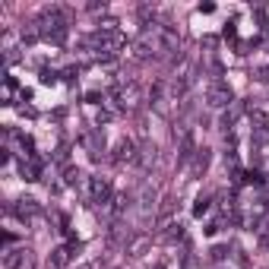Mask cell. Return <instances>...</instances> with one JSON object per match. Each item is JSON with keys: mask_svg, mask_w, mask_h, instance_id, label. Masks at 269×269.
Returning a JSON list of instances; mask_svg holds the SVG:
<instances>
[{"mask_svg": "<svg viewBox=\"0 0 269 269\" xmlns=\"http://www.w3.org/2000/svg\"><path fill=\"white\" fill-rule=\"evenodd\" d=\"M118 165H124V162H133L136 158V146L130 143V139H121L118 146H114V155H111Z\"/></svg>", "mask_w": 269, "mask_h": 269, "instance_id": "cell-6", "label": "cell"}, {"mask_svg": "<svg viewBox=\"0 0 269 269\" xmlns=\"http://www.w3.org/2000/svg\"><path fill=\"white\" fill-rule=\"evenodd\" d=\"M206 101H209V108H228V104L235 101V95H231L228 83H212V86H209Z\"/></svg>", "mask_w": 269, "mask_h": 269, "instance_id": "cell-3", "label": "cell"}, {"mask_svg": "<svg viewBox=\"0 0 269 269\" xmlns=\"http://www.w3.org/2000/svg\"><path fill=\"white\" fill-rule=\"evenodd\" d=\"M203 212H209V200H206V196H200V200L193 203V216H203Z\"/></svg>", "mask_w": 269, "mask_h": 269, "instance_id": "cell-19", "label": "cell"}, {"mask_svg": "<svg viewBox=\"0 0 269 269\" xmlns=\"http://www.w3.org/2000/svg\"><path fill=\"white\" fill-rule=\"evenodd\" d=\"M38 200H32V196H22V200H16V206H10V212H16L19 219H32L38 216Z\"/></svg>", "mask_w": 269, "mask_h": 269, "instance_id": "cell-5", "label": "cell"}, {"mask_svg": "<svg viewBox=\"0 0 269 269\" xmlns=\"http://www.w3.org/2000/svg\"><path fill=\"white\" fill-rule=\"evenodd\" d=\"M19 171H22V178H26V181H38L41 165H38V158H26V162L19 165Z\"/></svg>", "mask_w": 269, "mask_h": 269, "instance_id": "cell-10", "label": "cell"}, {"mask_svg": "<svg viewBox=\"0 0 269 269\" xmlns=\"http://www.w3.org/2000/svg\"><path fill=\"white\" fill-rule=\"evenodd\" d=\"M146 247V238H136L133 244H130V253H139V250H143Z\"/></svg>", "mask_w": 269, "mask_h": 269, "instance_id": "cell-22", "label": "cell"}, {"mask_svg": "<svg viewBox=\"0 0 269 269\" xmlns=\"http://www.w3.org/2000/svg\"><path fill=\"white\" fill-rule=\"evenodd\" d=\"M86 146H89V155H92V158H101V152H104V136H101V130H92V133L86 136Z\"/></svg>", "mask_w": 269, "mask_h": 269, "instance_id": "cell-8", "label": "cell"}, {"mask_svg": "<svg viewBox=\"0 0 269 269\" xmlns=\"http://www.w3.org/2000/svg\"><path fill=\"white\" fill-rule=\"evenodd\" d=\"M225 253H228V247H222V244H219V247L209 250V260H225Z\"/></svg>", "mask_w": 269, "mask_h": 269, "instance_id": "cell-20", "label": "cell"}, {"mask_svg": "<svg viewBox=\"0 0 269 269\" xmlns=\"http://www.w3.org/2000/svg\"><path fill=\"white\" fill-rule=\"evenodd\" d=\"M22 41H26V44H32V41H38L41 38V26H38V19H35V22H26V26H22Z\"/></svg>", "mask_w": 269, "mask_h": 269, "instance_id": "cell-11", "label": "cell"}, {"mask_svg": "<svg viewBox=\"0 0 269 269\" xmlns=\"http://www.w3.org/2000/svg\"><path fill=\"white\" fill-rule=\"evenodd\" d=\"M70 256H73V250H70V247H54L51 250V260H48V269H67Z\"/></svg>", "mask_w": 269, "mask_h": 269, "instance_id": "cell-7", "label": "cell"}, {"mask_svg": "<svg viewBox=\"0 0 269 269\" xmlns=\"http://www.w3.org/2000/svg\"><path fill=\"white\" fill-rule=\"evenodd\" d=\"M256 79H260V83H269V67H260V70H256Z\"/></svg>", "mask_w": 269, "mask_h": 269, "instance_id": "cell-23", "label": "cell"}, {"mask_svg": "<svg viewBox=\"0 0 269 269\" xmlns=\"http://www.w3.org/2000/svg\"><path fill=\"white\" fill-rule=\"evenodd\" d=\"M139 206H143V209H149V206H155V190H152L149 184L143 187V193H139Z\"/></svg>", "mask_w": 269, "mask_h": 269, "instance_id": "cell-14", "label": "cell"}, {"mask_svg": "<svg viewBox=\"0 0 269 269\" xmlns=\"http://www.w3.org/2000/svg\"><path fill=\"white\" fill-rule=\"evenodd\" d=\"M238 114H241V104H235V108H228L225 114H222V127H231L238 121Z\"/></svg>", "mask_w": 269, "mask_h": 269, "instance_id": "cell-17", "label": "cell"}, {"mask_svg": "<svg viewBox=\"0 0 269 269\" xmlns=\"http://www.w3.org/2000/svg\"><path fill=\"white\" fill-rule=\"evenodd\" d=\"M181 238H184V225H181V222H171L168 231H165V241L174 244V241H181Z\"/></svg>", "mask_w": 269, "mask_h": 269, "instance_id": "cell-13", "label": "cell"}, {"mask_svg": "<svg viewBox=\"0 0 269 269\" xmlns=\"http://www.w3.org/2000/svg\"><path fill=\"white\" fill-rule=\"evenodd\" d=\"M266 247H269V238H266Z\"/></svg>", "mask_w": 269, "mask_h": 269, "instance_id": "cell-25", "label": "cell"}, {"mask_svg": "<svg viewBox=\"0 0 269 269\" xmlns=\"http://www.w3.org/2000/svg\"><path fill=\"white\" fill-rule=\"evenodd\" d=\"M4 269H32V250L29 247L4 250Z\"/></svg>", "mask_w": 269, "mask_h": 269, "instance_id": "cell-2", "label": "cell"}, {"mask_svg": "<svg viewBox=\"0 0 269 269\" xmlns=\"http://www.w3.org/2000/svg\"><path fill=\"white\" fill-rule=\"evenodd\" d=\"M253 143L256 146H266L269 143V130H266V127H253Z\"/></svg>", "mask_w": 269, "mask_h": 269, "instance_id": "cell-18", "label": "cell"}, {"mask_svg": "<svg viewBox=\"0 0 269 269\" xmlns=\"http://www.w3.org/2000/svg\"><path fill=\"white\" fill-rule=\"evenodd\" d=\"M64 181H67V184H83V171H79V168H73V165H67V171H64Z\"/></svg>", "mask_w": 269, "mask_h": 269, "instance_id": "cell-16", "label": "cell"}, {"mask_svg": "<svg viewBox=\"0 0 269 269\" xmlns=\"http://www.w3.org/2000/svg\"><path fill=\"white\" fill-rule=\"evenodd\" d=\"M92 203L95 206L111 203V181L108 178H92Z\"/></svg>", "mask_w": 269, "mask_h": 269, "instance_id": "cell-4", "label": "cell"}, {"mask_svg": "<svg viewBox=\"0 0 269 269\" xmlns=\"http://www.w3.org/2000/svg\"><path fill=\"white\" fill-rule=\"evenodd\" d=\"M206 168H209V149H196V155H193V174L200 178Z\"/></svg>", "mask_w": 269, "mask_h": 269, "instance_id": "cell-12", "label": "cell"}, {"mask_svg": "<svg viewBox=\"0 0 269 269\" xmlns=\"http://www.w3.org/2000/svg\"><path fill=\"white\" fill-rule=\"evenodd\" d=\"M118 98L124 101V108H136V104H139V89L130 83L127 89H118Z\"/></svg>", "mask_w": 269, "mask_h": 269, "instance_id": "cell-9", "label": "cell"}, {"mask_svg": "<svg viewBox=\"0 0 269 269\" xmlns=\"http://www.w3.org/2000/svg\"><path fill=\"white\" fill-rule=\"evenodd\" d=\"M54 79H57V73H54V70H41V83H44V86H48V83H54Z\"/></svg>", "mask_w": 269, "mask_h": 269, "instance_id": "cell-21", "label": "cell"}, {"mask_svg": "<svg viewBox=\"0 0 269 269\" xmlns=\"http://www.w3.org/2000/svg\"><path fill=\"white\" fill-rule=\"evenodd\" d=\"M136 162H139V165H143V168H149L152 162H155V149H152V146H146V149H143V152H139V155H136Z\"/></svg>", "mask_w": 269, "mask_h": 269, "instance_id": "cell-15", "label": "cell"}, {"mask_svg": "<svg viewBox=\"0 0 269 269\" xmlns=\"http://www.w3.org/2000/svg\"><path fill=\"white\" fill-rule=\"evenodd\" d=\"M79 269H92V266H79Z\"/></svg>", "mask_w": 269, "mask_h": 269, "instance_id": "cell-24", "label": "cell"}, {"mask_svg": "<svg viewBox=\"0 0 269 269\" xmlns=\"http://www.w3.org/2000/svg\"><path fill=\"white\" fill-rule=\"evenodd\" d=\"M38 26H41V35H44V38H51L54 44L67 41L70 22H67V16H64V10H61V7L44 10V13H41V19H38Z\"/></svg>", "mask_w": 269, "mask_h": 269, "instance_id": "cell-1", "label": "cell"}]
</instances>
